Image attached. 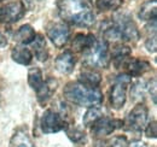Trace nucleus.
<instances>
[{
	"mask_svg": "<svg viewBox=\"0 0 157 147\" xmlns=\"http://www.w3.org/2000/svg\"><path fill=\"white\" fill-rule=\"evenodd\" d=\"M58 11L64 22L76 27L90 28L96 22V13L88 0H59Z\"/></svg>",
	"mask_w": 157,
	"mask_h": 147,
	"instance_id": "obj_1",
	"label": "nucleus"
},
{
	"mask_svg": "<svg viewBox=\"0 0 157 147\" xmlns=\"http://www.w3.org/2000/svg\"><path fill=\"white\" fill-rule=\"evenodd\" d=\"M64 98L78 106L92 107L103 101V94L98 87H91L81 82H69L63 91Z\"/></svg>",
	"mask_w": 157,
	"mask_h": 147,
	"instance_id": "obj_2",
	"label": "nucleus"
},
{
	"mask_svg": "<svg viewBox=\"0 0 157 147\" xmlns=\"http://www.w3.org/2000/svg\"><path fill=\"white\" fill-rule=\"evenodd\" d=\"M83 64L91 69H106L110 64V53L105 40H96L93 45L83 51Z\"/></svg>",
	"mask_w": 157,
	"mask_h": 147,
	"instance_id": "obj_3",
	"label": "nucleus"
},
{
	"mask_svg": "<svg viewBox=\"0 0 157 147\" xmlns=\"http://www.w3.org/2000/svg\"><path fill=\"white\" fill-rule=\"evenodd\" d=\"M131 81L132 76L128 74H122L116 78L110 92V103L114 109L120 110L124 105L127 99V87L131 83Z\"/></svg>",
	"mask_w": 157,
	"mask_h": 147,
	"instance_id": "obj_4",
	"label": "nucleus"
},
{
	"mask_svg": "<svg viewBox=\"0 0 157 147\" xmlns=\"http://www.w3.org/2000/svg\"><path fill=\"white\" fill-rule=\"evenodd\" d=\"M40 127H41V130L44 133L53 134V133H58L63 129L65 130L69 126L60 113H58L57 111L48 109V110L45 111L44 116L41 117Z\"/></svg>",
	"mask_w": 157,
	"mask_h": 147,
	"instance_id": "obj_5",
	"label": "nucleus"
},
{
	"mask_svg": "<svg viewBox=\"0 0 157 147\" xmlns=\"http://www.w3.org/2000/svg\"><path fill=\"white\" fill-rule=\"evenodd\" d=\"M46 35L57 48H62L69 41L70 29L65 22H51L46 25Z\"/></svg>",
	"mask_w": 157,
	"mask_h": 147,
	"instance_id": "obj_6",
	"label": "nucleus"
},
{
	"mask_svg": "<svg viewBox=\"0 0 157 147\" xmlns=\"http://www.w3.org/2000/svg\"><path fill=\"white\" fill-rule=\"evenodd\" d=\"M146 121H147V109L145 105L143 104H138L137 106H134L132 111L128 113V116L126 117L123 126L124 128L129 131H141L144 127L146 126Z\"/></svg>",
	"mask_w": 157,
	"mask_h": 147,
	"instance_id": "obj_7",
	"label": "nucleus"
},
{
	"mask_svg": "<svg viewBox=\"0 0 157 147\" xmlns=\"http://www.w3.org/2000/svg\"><path fill=\"white\" fill-rule=\"evenodd\" d=\"M114 25L117 29L120 37H121V41L122 40H124V41H138V39L140 37V34H139V30H138L136 23L128 16L121 15V16L115 17Z\"/></svg>",
	"mask_w": 157,
	"mask_h": 147,
	"instance_id": "obj_8",
	"label": "nucleus"
},
{
	"mask_svg": "<svg viewBox=\"0 0 157 147\" xmlns=\"http://www.w3.org/2000/svg\"><path fill=\"white\" fill-rule=\"evenodd\" d=\"M25 13L22 1H12L0 9V23H16Z\"/></svg>",
	"mask_w": 157,
	"mask_h": 147,
	"instance_id": "obj_9",
	"label": "nucleus"
},
{
	"mask_svg": "<svg viewBox=\"0 0 157 147\" xmlns=\"http://www.w3.org/2000/svg\"><path fill=\"white\" fill-rule=\"evenodd\" d=\"M123 127V122L121 119H113L109 117H100L98 121L92 126V134L96 138H103L110 135L117 128Z\"/></svg>",
	"mask_w": 157,
	"mask_h": 147,
	"instance_id": "obj_10",
	"label": "nucleus"
},
{
	"mask_svg": "<svg viewBox=\"0 0 157 147\" xmlns=\"http://www.w3.org/2000/svg\"><path fill=\"white\" fill-rule=\"evenodd\" d=\"M76 58L71 51H64L56 58L55 66L60 74H70L74 70Z\"/></svg>",
	"mask_w": 157,
	"mask_h": 147,
	"instance_id": "obj_11",
	"label": "nucleus"
},
{
	"mask_svg": "<svg viewBox=\"0 0 157 147\" xmlns=\"http://www.w3.org/2000/svg\"><path fill=\"white\" fill-rule=\"evenodd\" d=\"M56 88H57V81L56 80L48 78V80L44 81L42 85L35 91L36 92L38 101H39L41 105H45L50 100V98L52 96V94L56 91Z\"/></svg>",
	"mask_w": 157,
	"mask_h": 147,
	"instance_id": "obj_12",
	"label": "nucleus"
},
{
	"mask_svg": "<svg viewBox=\"0 0 157 147\" xmlns=\"http://www.w3.org/2000/svg\"><path fill=\"white\" fill-rule=\"evenodd\" d=\"M124 66L127 69V73L131 76H141L145 73H147L151 69V65L149 62L143 60V59H129L124 63Z\"/></svg>",
	"mask_w": 157,
	"mask_h": 147,
	"instance_id": "obj_13",
	"label": "nucleus"
},
{
	"mask_svg": "<svg viewBox=\"0 0 157 147\" xmlns=\"http://www.w3.org/2000/svg\"><path fill=\"white\" fill-rule=\"evenodd\" d=\"M96 36L93 34H82L78 33L75 35L73 42H71V48L75 52H83L86 48H88L91 45L96 42Z\"/></svg>",
	"mask_w": 157,
	"mask_h": 147,
	"instance_id": "obj_14",
	"label": "nucleus"
},
{
	"mask_svg": "<svg viewBox=\"0 0 157 147\" xmlns=\"http://www.w3.org/2000/svg\"><path fill=\"white\" fill-rule=\"evenodd\" d=\"M35 36H36V33L33 29V27L29 24H23L16 30L13 39L16 42H18L21 45H28V43H32Z\"/></svg>",
	"mask_w": 157,
	"mask_h": 147,
	"instance_id": "obj_15",
	"label": "nucleus"
},
{
	"mask_svg": "<svg viewBox=\"0 0 157 147\" xmlns=\"http://www.w3.org/2000/svg\"><path fill=\"white\" fill-rule=\"evenodd\" d=\"M9 147H36L35 142L33 141V139L30 138V135L28 134L27 130L20 129L17 130L11 140H10V146Z\"/></svg>",
	"mask_w": 157,
	"mask_h": 147,
	"instance_id": "obj_16",
	"label": "nucleus"
},
{
	"mask_svg": "<svg viewBox=\"0 0 157 147\" xmlns=\"http://www.w3.org/2000/svg\"><path fill=\"white\" fill-rule=\"evenodd\" d=\"M11 58L13 62L21 65H29L33 60V53L29 48L24 46H16L11 51Z\"/></svg>",
	"mask_w": 157,
	"mask_h": 147,
	"instance_id": "obj_17",
	"label": "nucleus"
},
{
	"mask_svg": "<svg viewBox=\"0 0 157 147\" xmlns=\"http://www.w3.org/2000/svg\"><path fill=\"white\" fill-rule=\"evenodd\" d=\"M132 53V50L128 46L124 45H116L113 50H111V58L114 60V64L120 68L122 65H124V63L127 62L128 57Z\"/></svg>",
	"mask_w": 157,
	"mask_h": 147,
	"instance_id": "obj_18",
	"label": "nucleus"
},
{
	"mask_svg": "<svg viewBox=\"0 0 157 147\" xmlns=\"http://www.w3.org/2000/svg\"><path fill=\"white\" fill-rule=\"evenodd\" d=\"M32 47L34 50V53L40 62H45L48 58V51L46 46V40L41 34H36L35 39L32 41Z\"/></svg>",
	"mask_w": 157,
	"mask_h": 147,
	"instance_id": "obj_19",
	"label": "nucleus"
},
{
	"mask_svg": "<svg viewBox=\"0 0 157 147\" xmlns=\"http://www.w3.org/2000/svg\"><path fill=\"white\" fill-rule=\"evenodd\" d=\"M157 15V1L156 0H147L144 2L139 11V17L144 21H154Z\"/></svg>",
	"mask_w": 157,
	"mask_h": 147,
	"instance_id": "obj_20",
	"label": "nucleus"
},
{
	"mask_svg": "<svg viewBox=\"0 0 157 147\" xmlns=\"http://www.w3.org/2000/svg\"><path fill=\"white\" fill-rule=\"evenodd\" d=\"M100 81H101L100 74L94 71V70H91V69L82 71L78 75V82L87 85V86H91V87H98Z\"/></svg>",
	"mask_w": 157,
	"mask_h": 147,
	"instance_id": "obj_21",
	"label": "nucleus"
},
{
	"mask_svg": "<svg viewBox=\"0 0 157 147\" xmlns=\"http://www.w3.org/2000/svg\"><path fill=\"white\" fill-rule=\"evenodd\" d=\"M100 117H103V111L100 110V107H98V106L90 107L83 116V119H82L83 126L85 127H92Z\"/></svg>",
	"mask_w": 157,
	"mask_h": 147,
	"instance_id": "obj_22",
	"label": "nucleus"
},
{
	"mask_svg": "<svg viewBox=\"0 0 157 147\" xmlns=\"http://www.w3.org/2000/svg\"><path fill=\"white\" fill-rule=\"evenodd\" d=\"M67 131V135L68 138L74 142V144H83L86 141V133L82 130V129L78 128V127H68L65 129Z\"/></svg>",
	"mask_w": 157,
	"mask_h": 147,
	"instance_id": "obj_23",
	"label": "nucleus"
},
{
	"mask_svg": "<svg viewBox=\"0 0 157 147\" xmlns=\"http://www.w3.org/2000/svg\"><path fill=\"white\" fill-rule=\"evenodd\" d=\"M42 82H44L42 73H41V70H40L39 68L30 69L29 73H28V83H29V86L34 91H36L40 86L42 85Z\"/></svg>",
	"mask_w": 157,
	"mask_h": 147,
	"instance_id": "obj_24",
	"label": "nucleus"
},
{
	"mask_svg": "<svg viewBox=\"0 0 157 147\" xmlns=\"http://www.w3.org/2000/svg\"><path fill=\"white\" fill-rule=\"evenodd\" d=\"M123 4V0H97L96 6L100 11H115Z\"/></svg>",
	"mask_w": 157,
	"mask_h": 147,
	"instance_id": "obj_25",
	"label": "nucleus"
},
{
	"mask_svg": "<svg viewBox=\"0 0 157 147\" xmlns=\"http://www.w3.org/2000/svg\"><path fill=\"white\" fill-rule=\"evenodd\" d=\"M101 147H128V141L124 136H116L109 142H105Z\"/></svg>",
	"mask_w": 157,
	"mask_h": 147,
	"instance_id": "obj_26",
	"label": "nucleus"
},
{
	"mask_svg": "<svg viewBox=\"0 0 157 147\" xmlns=\"http://www.w3.org/2000/svg\"><path fill=\"white\" fill-rule=\"evenodd\" d=\"M145 47H146L147 51L151 52V53H155V52H156V50H157L156 34H152V36L149 35V37H147L146 41H145Z\"/></svg>",
	"mask_w": 157,
	"mask_h": 147,
	"instance_id": "obj_27",
	"label": "nucleus"
},
{
	"mask_svg": "<svg viewBox=\"0 0 157 147\" xmlns=\"http://www.w3.org/2000/svg\"><path fill=\"white\" fill-rule=\"evenodd\" d=\"M145 135H146L147 138H152V139L156 138V135H157L156 121H152V122H150V123L146 126V128H145Z\"/></svg>",
	"mask_w": 157,
	"mask_h": 147,
	"instance_id": "obj_28",
	"label": "nucleus"
},
{
	"mask_svg": "<svg viewBox=\"0 0 157 147\" xmlns=\"http://www.w3.org/2000/svg\"><path fill=\"white\" fill-rule=\"evenodd\" d=\"M6 45H7V39H6V36L0 32V48L5 47Z\"/></svg>",
	"mask_w": 157,
	"mask_h": 147,
	"instance_id": "obj_29",
	"label": "nucleus"
},
{
	"mask_svg": "<svg viewBox=\"0 0 157 147\" xmlns=\"http://www.w3.org/2000/svg\"><path fill=\"white\" fill-rule=\"evenodd\" d=\"M128 147H147V146L144 142H141V141H134L131 145H128Z\"/></svg>",
	"mask_w": 157,
	"mask_h": 147,
	"instance_id": "obj_30",
	"label": "nucleus"
},
{
	"mask_svg": "<svg viewBox=\"0 0 157 147\" xmlns=\"http://www.w3.org/2000/svg\"><path fill=\"white\" fill-rule=\"evenodd\" d=\"M0 1H1V0H0Z\"/></svg>",
	"mask_w": 157,
	"mask_h": 147,
	"instance_id": "obj_31",
	"label": "nucleus"
}]
</instances>
